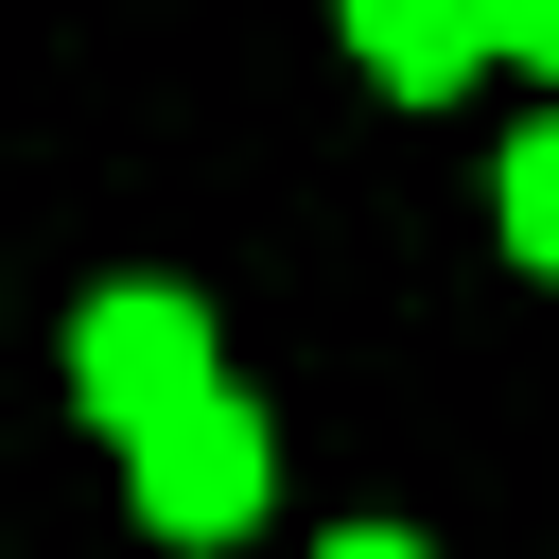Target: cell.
<instances>
[{
    "label": "cell",
    "mask_w": 559,
    "mask_h": 559,
    "mask_svg": "<svg viewBox=\"0 0 559 559\" xmlns=\"http://www.w3.org/2000/svg\"><path fill=\"white\" fill-rule=\"evenodd\" d=\"M70 384H87V419L140 454V437H157V419H192L227 367H210V314H192L175 280H105V297L70 314Z\"/></svg>",
    "instance_id": "cell-1"
},
{
    "label": "cell",
    "mask_w": 559,
    "mask_h": 559,
    "mask_svg": "<svg viewBox=\"0 0 559 559\" xmlns=\"http://www.w3.org/2000/svg\"><path fill=\"white\" fill-rule=\"evenodd\" d=\"M122 472H140V524H157V542H227V524L262 507V419L210 384V402H192V419H157Z\"/></svg>",
    "instance_id": "cell-2"
},
{
    "label": "cell",
    "mask_w": 559,
    "mask_h": 559,
    "mask_svg": "<svg viewBox=\"0 0 559 559\" xmlns=\"http://www.w3.org/2000/svg\"><path fill=\"white\" fill-rule=\"evenodd\" d=\"M349 52H367L384 87H419V105H437V87H472V70H489V17H437V0H367V17H349Z\"/></svg>",
    "instance_id": "cell-3"
},
{
    "label": "cell",
    "mask_w": 559,
    "mask_h": 559,
    "mask_svg": "<svg viewBox=\"0 0 559 559\" xmlns=\"http://www.w3.org/2000/svg\"><path fill=\"white\" fill-rule=\"evenodd\" d=\"M489 210H507V245H524V262L559 280V105H542V122L507 140V192H489Z\"/></svg>",
    "instance_id": "cell-4"
},
{
    "label": "cell",
    "mask_w": 559,
    "mask_h": 559,
    "mask_svg": "<svg viewBox=\"0 0 559 559\" xmlns=\"http://www.w3.org/2000/svg\"><path fill=\"white\" fill-rule=\"evenodd\" d=\"M489 52H507V70H542V87H559V0H489Z\"/></svg>",
    "instance_id": "cell-5"
},
{
    "label": "cell",
    "mask_w": 559,
    "mask_h": 559,
    "mask_svg": "<svg viewBox=\"0 0 559 559\" xmlns=\"http://www.w3.org/2000/svg\"><path fill=\"white\" fill-rule=\"evenodd\" d=\"M314 559H419V542H402V524H332Z\"/></svg>",
    "instance_id": "cell-6"
}]
</instances>
